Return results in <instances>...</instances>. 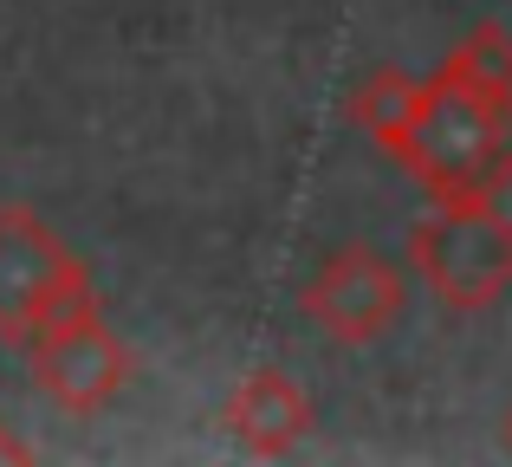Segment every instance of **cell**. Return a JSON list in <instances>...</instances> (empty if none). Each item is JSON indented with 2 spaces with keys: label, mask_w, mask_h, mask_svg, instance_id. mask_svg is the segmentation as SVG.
<instances>
[{
  "label": "cell",
  "mask_w": 512,
  "mask_h": 467,
  "mask_svg": "<svg viewBox=\"0 0 512 467\" xmlns=\"http://www.w3.org/2000/svg\"><path fill=\"white\" fill-rule=\"evenodd\" d=\"M409 266L448 312H493L512 292V215L500 202H435L409 234Z\"/></svg>",
  "instance_id": "obj_1"
},
{
  "label": "cell",
  "mask_w": 512,
  "mask_h": 467,
  "mask_svg": "<svg viewBox=\"0 0 512 467\" xmlns=\"http://www.w3.org/2000/svg\"><path fill=\"white\" fill-rule=\"evenodd\" d=\"M493 111H500V98H480V91H467L461 78H448V72L415 78L409 124L389 143V156H396L435 202H480L474 182H480V156H487Z\"/></svg>",
  "instance_id": "obj_2"
},
{
  "label": "cell",
  "mask_w": 512,
  "mask_h": 467,
  "mask_svg": "<svg viewBox=\"0 0 512 467\" xmlns=\"http://www.w3.org/2000/svg\"><path fill=\"white\" fill-rule=\"evenodd\" d=\"M26 364H33V390H46L72 416H98L124 396L130 383V351L98 312V286L52 312L46 325L26 338Z\"/></svg>",
  "instance_id": "obj_3"
},
{
  "label": "cell",
  "mask_w": 512,
  "mask_h": 467,
  "mask_svg": "<svg viewBox=\"0 0 512 467\" xmlns=\"http://www.w3.org/2000/svg\"><path fill=\"white\" fill-rule=\"evenodd\" d=\"M91 292V273L59 247V234L20 202H0V344L26 351L52 312Z\"/></svg>",
  "instance_id": "obj_4"
},
{
  "label": "cell",
  "mask_w": 512,
  "mask_h": 467,
  "mask_svg": "<svg viewBox=\"0 0 512 467\" xmlns=\"http://www.w3.org/2000/svg\"><path fill=\"white\" fill-rule=\"evenodd\" d=\"M402 305H409L402 266L389 260V253H376V247L325 253L318 273L305 279V292H299V312L312 318L331 344H350V351H363V344L383 338V331L402 318Z\"/></svg>",
  "instance_id": "obj_5"
},
{
  "label": "cell",
  "mask_w": 512,
  "mask_h": 467,
  "mask_svg": "<svg viewBox=\"0 0 512 467\" xmlns=\"http://www.w3.org/2000/svg\"><path fill=\"white\" fill-rule=\"evenodd\" d=\"M227 429H234V442L247 448V455L279 461V455H292V448L305 442V429H312V396H305L286 370L260 364L234 396H227Z\"/></svg>",
  "instance_id": "obj_6"
},
{
  "label": "cell",
  "mask_w": 512,
  "mask_h": 467,
  "mask_svg": "<svg viewBox=\"0 0 512 467\" xmlns=\"http://www.w3.org/2000/svg\"><path fill=\"white\" fill-rule=\"evenodd\" d=\"M441 72L461 78V85L480 91V98H512V33H506V26H493V20L474 26V33L441 59Z\"/></svg>",
  "instance_id": "obj_7"
},
{
  "label": "cell",
  "mask_w": 512,
  "mask_h": 467,
  "mask_svg": "<svg viewBox=\"0 0 512 467\" xmlns=\"http://www.w3.org/2000/svg\"><path fill=\"white\" fill-rule=\"evenodd\" d=\"M409 104H415V78H402V72H370L357 91H350V104H344V117L357 130H370L376 143H396L402 137V124H409Z\"/></svg>",
  "instance_id": "obj_8"
},
{
  "label": "cell",
  "mask_w": 512,
  "mask_h": 467,
  "mask_svg": "<svg viewBox=\"0 0 512 467\" xmlns=\"http://www.w3.org/2000/svg\"><path fill=\"white\" fill-rule=\"evenodd\" d=\"M506 189H512V98H500V111H493V130H487V156H480L474 195H480V202H500Z\"/></svg>",
  "instance_id": "obj_9"
},
{
  "label": "cell",
  "mask_w": 512,
  "mask_h": 467,
  "mask_svg": "<svg viewBox=\"0 0 512 467\" xmlns=\"http://www.w3.org/2000/svg\"><path fill=\"white\" fill-rule=\"evenodd\" d=\"M0 461H33V448H26L20 435L7 429V422H0Z\"/></svg>",
  "instance_id": "obj_10"
},
{
  "label": "cell",
  "mask_w": 512,
  "mask_h": 467,
  "mask_svg": "<svg viewBox=\"0 0 512 467\" xmlns=\"http://www.w3.org/2000/svg\"><path fill=\"white\" fill-rule=\"evenodd\" d=\"M506 442H512V416H506Z\"/></svg>",
  "instance_id": "obj_11"
}]
</instances>
